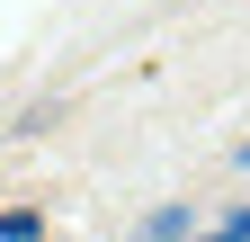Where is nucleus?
I'll return each instance as SVG.
<instances>
[{
  "mask_svg": "<svg viewBox=\"0 0 250 242\" xmlns=\"http://www.w3.org/2000/svg\"><path fill=\"white\" fill-rule=\"evenodd\" d=\"M134 242H197V216H188V206H152L134 224Z\"/></svg>",
  "mask_w": 250,
  "mask_h": 242,
  "instance_id": "f257e3e1",
  "label": "nucleus"
},
{
  "mask_svg": "<svg viewBox=\"0 0 250 242\" xmlns=\"http://www.w3.org/2000/svg\"><path fill=\"white\" fill-rule=\"evenodd\" d=\"M0 242H45V216L36 206H9V216H0Z\"/></svg>",
  "mask_w": 250,
  "mask_h": 242,
  "instance_id": "f03ea898",
  "label": "nucleus"
},
{
  "mask_svg": "<svg viewBox=\"0 0 250 242\" xmlns=\"http://www.w3.org/2000/svg\"><path fill=\"white\" fill-rule=\"evenodd\" d=\"M197 242H250V206H232V216H214Z\"/></svg>",
  "mask_w": 250,
  "mask_h": 242,
  "instance_id": "7ed1b4c3",
  "label": "nucleus"
},
{
  "mask_svg": "<svg viewBox=\"0 0 250 242\" xmlns=\"http://www.w3.org/2000/svg\"><path fill=\"white\" fill-rule=\"evenodd\" d=\"M232 162H241V170H250V144H241V153H232Z\"/></svg>",
  "mask_w": 250,
  "mask_h": 242,
  "instance_id": "20e7f679",
  "label": "nucleus"
}]
</instances>
